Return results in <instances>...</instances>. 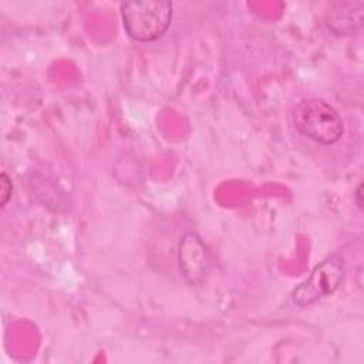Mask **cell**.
Segmentation results:
<instances>
[{
  "label": "cell",
  "instance_id": "6da1fadb",
  "mask_svg": "<svg viewBox=\"0 0 364 364\" xmlns=\"http://www.w3.org/2000/svg\"><path fill=\"white\" fill-rule=\"evenodd\" d=\"M125 31L136 41H154L165 34L172 20V3L166 0L127 1L121 4Z\"/></svg>",
  "mask_w": 364,
  "mask_h": 364
},
{
  "label": "cell",
  "instance_id": "7a4b0ae2",
  "mask_svg": "<svg viewBox=\"0 0 364 364\" xmlns=\"http://www.w3.org/2000/svg\"><path fill=\"white\" fill-rule=\"evenodd\" d=\"M291 118L300 134L323 145L337 142L343 134V119L338 111L320 98L297 102Z\"/></svg>",
  "mask_w": 364,
  "mask_h": 364
},
{
  "label": "cell",
  "instance_id": "3957f363",
  "mask_svg": "<svg viewBox=\"0 0 364 364\" xmlns=\"http://www.w3.org/2000/svg\"><path fill=\"white\" fill-rule=\"evenodd\" d=\"M346 276L344 260L340 256H330L317 264L306 280L296 286L290 294L297 307H309L321 299L333 294Z\"/></svg>",
  "mask_w": 364,
  "mask_h": 364
},
{
  "label": "cell",
  "instance_id": "277c9868",
  "mask_svg": "<svg viewBox=\"0 0 364 364\" xmlns=\"http://www.w3.org/2000/svg\"><path fill=\"white\" fill-rule=\"evenodd\" d=\"M178 264L182 276L191 286L205 283L210 270V255L202 239L193 233H185L178 245Z\"/></svg>",
  "mask_w": 364,
  "mask_h": 364
},
{
  "label": "cell",
  "instance_id": "5b68a950",
  "mask_svg": "<svg viewBox=\"0 0 364 364\" xmlns=\"http://www.w3.org/2000/svg\"><path fill=\"white\" fill-rule=\"evenodd\" d=\"M326 26L337 36L355 34L364 21V1H333L324 11Z\"/></svg>",
  "mask_w": 364,
  "mask_h": 364
},
{
  "label": "cell",
  "instance_id": "8992f818",
  "mask_svg": "<svg viewBox=\"0 0 364 364\" xmlns=\"http://www.w3.org/2000/svg\"><path fill=\"white\" fill-rule=\"evenodd\" d=\"M0 183H1V199H0V203L1 206H4L7 203V200L11 198V192H13V185H11V179L3 172L1 173V178H0Z\"/></svg>",
  "mask_w": 364,
  "mask_h": 364
},
{
  "label": "cell",
  "instance_id": "52a82bcc",
  "mask_svg": "<svg viewBox=\"0 0 364 364\" xmlns=\"http://www.w3.org/2000/svg\"><path fill=\"white\" fill-rule=\"evenodd\" d=\"M361 189H363V185H358L357 191H355V200H357V205L358 208H363V200H361Z\"/></svg>",
  "mask_w": 364,
  "mask_h": 364
}]
</instances>
